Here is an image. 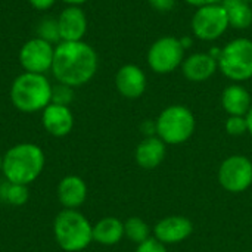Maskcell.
<instances>
[{"label":"cell","mask_w":252,"mask_h":252,"mask_svg":"<svg viewBox=\"0 0 252 252\" xmlns=\"http://www.w3.org/2000/svg\"><path fill=\"white\" fill-rule=\"evenodd\" d=\"M124 238V223L117 217H103L93 226V242L112 247Z\"/></svg>","instance_id":"cell-19"},{"label":"cell","mask_w":252,"mask_h":252,"mask_svg":"<svg viewBox=\"0 0 252 252\" xmlns=\"http://www.w3.org/2000/svg\"><path fill=\"white\" fill-rule=\"evenodd\" d=\"M221 105L223 109L229 115L245 117L252 106L250 92L241 84H230L223 90L221 94Z\"/></svg>","instance_id":"cell-18"},{"label":"cell","mask_w":252,"mask_h":252,"mask_svg":"<svg viewBox=\"0 0 252 252\" xmlns=\"http://www.w3.org/2000/svg\"><path fill=\"white\" fill-rule=\"evenodd\" d=\"M149 3L158 12H168L174 7L176 0H149Z\"/></svg>","instance_id":"cell-27"},{"label":"cell","mask_w":252,"mask_h":252,"mask_svg":"<svg viewBox=\"0 0 252 252\" xmlns=\"http://www.w3.org/2000/svg\"><path fill=\"white\" fill-rule=\"evenodd\" d=\"M56 244L66 252H80L93 242V226L78 210H62L53 221Z\"/></svg>","instance_id":"cell-4"},{"label":"cell","mask_w":252,"mask_h":252,"mask_svg":"<svg viewBox=\"0 0 252 252\" xmlns=\"http://www.w3.org/2000/svg\"><path fill=\"white\" fill-rule=\"evenodd\" d=\"M224 128L226 133L238 137V136H244L245 133H248V123L245 117H238V115H229V118L224 123Z\"/></svg>","instance_id":"cell-25"},{"label":"cell","mask_w":252,"mask_h":252,"mask_svg":"<svg viewBox=\"0 0 252 252\" xmlns=\"http://www.w3.org/2000/svg\"><path fill=\"white\" fill-rule=\"evenodd\" d=\"M180 43H182V46L186 50V49H189L192 46V38L190 37H183V38H180Z\"/></svg>","instance_id":"cell-33"},{"label":"cell","mask_w":252,"mask_h":252,"mask_svg":"<svg viewBox=\"0 0 252 252\" xmlns=\"http://www.w3.org/2000/svg\"><path fill=\"white\" fill-rule=\"evenodd\" d=\"M37 37L49 41L50 44L61 43V35H59V27H58V18L46 16L40 21L37 25Z\"/></svg>","instance_id":"cell-23"},{"label":"cell","mask_w":252,"mask_h":252,"mask_svg":"<svg viewBox=\"0 0 252 252\" xmlns=\"http://www.w3.org/2000/svg\"><path fill=\"white\" fill-rule=\"evenodd\" d=\"M28 1L37 10H47L55 4L56 0H28Z\"/></svg>","instance_id":"cell-28"},{"label":"cell","mask_w":252,"mask_h":252,"mask_svg":"<svg viewBox=\"0 0 252 252\" xmlns=\"http://www.w3.org/2000/svg\"><path fill=\"white\" fill-rule=\"evenodd\" d=\"M0 199H1V186H0Z\"/></svg>","instance_id":"cell-35"},{"label":"cell","mask_w":252,"mask_h":252,"mask_svg":"<svg viewBox=\"0 0 252 252\" xmlns=\"http://www.w3.org/2000/svg\"><path fill=\"white\" fill-rule=\"evenodd\" d=\"M28 198H30V192H28V186L25 185L6 182V185L1 188V199L12 207L25 205L28 202Z\"/></svg>","instance_id":"cell-22"},{"label":"cell","mask_w":252,"mask_h":252,"mask_svg":"<svg viewBox=\"0 0 252 252\" xmlns=\"http://www.w3.org/2000/svg\"><path fill=\"white\" fill-rule=\"evenodd\" d=\"M142 131H143L145 137L157 136V123L155 121H145L142 124Z\"/></svg>","instance_id":"cell-29"},{"label":"cell","mask_w":252,"mask_h":252,"mask_svg":"<svg viewBox=\"0 0 252 252\" xmlns=\"http://www.w3.org/2000/svg\"><path fill=\"white\" fill-rule=\"evenodd\" d=\"M186 3H189L190 6L202 7V6H210V4H220L223 3V0H186Z\"/></svg>","instance_id":"cell-30"},{"label":"cell","mask_w":252,"mask_h":252,"mask_svg":"<svg viewBox=\"0 0 252 252\" xmlns=\"http://www.w3.org/2000/svg\"><path fill=\"white\" fill-rule=\"evenodd\" d=\"M229 25L236 30H247L252 25L251 3L244 0H223Z\"/></svg>","instance_id":"cell-20"},{"label":"cell","mask_w":252,"mask_h":252,"mask_svg":"<svg viewBox=\"0 0 252 252\" xmlns=\"http://www.w3.org/2000/svg\"><path fill=\"white\" fill-rule=\"evenodd\" d=\"M244 1H248V3H252V0H244Z\"/></svg>","instance_id":"cell-36"},{"label":"cell","mask_w":252,"mask_h":252,"mask_svg":"<svg viewBox=\"0 0 252 252\" xmlns=\"http://www.w3.org/2000/svg\"><path fill=\"white\" fill-rule=\"evenodd\" d=\"M97 65V53L86 41H61L55 47L50 71L58 83L80 87L94 77Z\"/></svg>","instance_id":"cell-1"},{"label":"cell","mask_w":252,"mask_h":252,"mask_svg":"<svg viewBox=\"0 0 252 252\" xmlns=\"http://www.w3.org/2000/svg\"><path fill=\"white\" fill-rule=\"evenodd\" d=\"M193 233V223L183 216H170L159 220L154 227V238L164 245H176Z\"/></svg>","instance_id":"cell-11"},{"label":"cell","mask_w":252,"mask_h":252,"mask_svg":"<svg viewBox=\"0 0 252 252\" xmlns=\"http://www.w3.org/2000/svg\"><path fill=\"white\" fill-rule=\"evenodd\" d=\"M185 61V47L180 38L162 37L157 40L148 52V65L157 74H170Z\"/></svg>","instance_id":"cell-8"},{"label":"cell","mask_w":252,"mask_h":252,"mask_svg":"<svg viewBox=\"0 0 252 252\" xmlns=\"http://www.w3.org/2000/svg\"><path fill=\"white\" fill-rule=\"evenodd\" d=\"M219 69L232 81L241 83L252 78V40L235 38L223 49L217 61Z\"/></svg>","instance_id":"cell-6"},{"label":"cell","mask_w":252,"mask_h":252,"mask_svg":"<svg viewBox=\"0 0 252 252\" xmlns=\"http://www.w3.org/2000/svg\"><path fill=\"white\" fill-rule=\"evenodd\" d=\"M136 252H168L167 247L164 244H161L158 239L155 238H149L148 241L142 242L140 245H137Z\"/></svg>","instance_id":"cell-26"},{"label":"cell","mask_w":252,"mask_h":252,"mask_svg":"<svg viewBox=\"0 0 252 252\" xmlns=\"http://www.w3.org/2000/svg\"><path fill=\"white\" fill-rule=\"evenodd\" d=\"M61 41H81L87 31V16L80 6H68L58 16Z\"/></svg>","instance_id":"cell-12"},{"label":"cell","mask_w":252,"mask_h":252,"mask_svg":"<svg viewBox=\"0 0 252 252\" xmlns=\"http://www.w3.org/2000/svg\"><path fill=\"white\" fill-rule=\"evenodd\" d=\"M72 100H74V87H69L62 83L52 86V102L50 103L69 106V103Z\"/></svg>","instance_id":"cell-24"},{"label":"cell","mask_w":252,"mask_h":252,"mask_svg":"<svg viewBox=\"0 0 252 252\" xmlns=\"http://www.w3.org/2000/svg\"><path fill=\"white\" fill-rule=\"evenodd\" d=\"M219 182L230 193L245 192L252 185V161L245 155L226 158L219 168Z\"/></svg>","instance_id":"cell-9"},{"label":"cell","mask_w":252,"mask_h":252,"mask_svg":"<svg viewBox=\"0 0 252 252\" xmlns=\"http://www.w3.org/2000/svg\"><path fill=\"white\" fill-rule=\"evenodd\" d=\"M124 236L130 242L140 245L151 238V227L140 217H130L124 221Z\"/></svg>","instance_id":"cell-21"},{"label":"cell","mask_w":252,"mask_h":252,"mask_svg":"<svg viewBox=\"0 0 252 252\" xmlns=\"http://www.w3.org/2000/svg\"><path fill=\"white\" fill-rule=\"evenodd\" d=\"M1 165H3V155L0 154V171H1Z\"/></svg>","instance_id":"cell-34"},{"label":"cell","mask_w":252,"mask_h":252,"mask_svg":"<svg viewBox=\"0 0 252 252\" xmlns=\"http://www.w3.org/2000/svg\"><path fill=\"white\" fill-rule=\"evenodd\" d=\"M87 198V185L78 176H65L58 185V199L63 210H78Z\"/></svg>","instance_id":"cell-16"},{"label":"cell","mask_w":252,"mask_h":252,"mask_svg":"<svg viewBox=\"0 0 252 252\" xmlns=\"http://www.w3.org/2000/svg\"><path fill=\"white\" fill-rule=\"evenodd\" d=\"M55 56V46L49 41L34 37L24 43L19 50V63L25 72L46 74L52 69Z\"/></svg>","instance_id":"cell-10"},{"label":"cell","mask_w":252,"mask_h":252,"mask_svg":"<svg viewBox=\"0 0 252 252\" xmlns=\"http://www.w3.org/2000/svg\"><path fill=\"white\" fill-rule=\"evenodd\" d=\"M46 157L35 143H18L3 155L1 173L9 183L31 185L44 170Z\"/></svg>","instance_id":"cell-2"},{"label":"cell","mask_w":252,"mask_h":252,"mask_svg":"<svg viewBox=\"0 0 252 252\" xmlns=\"http://www.w3.org/2000/svg\"><path fill=\"white\" fill-rule=\"evenodd\" d=\"M157 136L165 145H180L188 142L196 127L193 112L183 105L167 106L157 118Z\"/></svg>","instance_id":"cell-5"},{"label":"cell","mask_w":252,"mask_h":252,"mask_svg":"<svg viewBox=\"0 0 252 252\" xmlns=\"http://www.w3.org/2000/svg\"><path fill=\"white\" fill-rule=\"evenodd\" d=\"M229 27L227 13L221 3L198 7L192 18V31L195 37L202 41L220 38Z\"/></svg>","instance_id":"cell-7"},{"label":"cell","mask_w":252,"mask_h":252,"mask_svg":"<svg viewBox=\"0 0 252 252\" xmlns=\"http://www.w3.org/2000/svg\"><path fill=\"white\" fill-rule=\"evenodd\" d=\"M115 86L121 96L127 99H137L146 90V86H148L146 74L137 65H133V63L123 65L117 71Z\"/></svg>","instance_id":"cell-13"},{"label":"cell","mask_w":252,"mask_h":252,"mask_svg":"<svg viewBox=\"0 0 252 252\" xmlns=\"http://www.w3.org/2000/svg\"><path fill=\"white\" fill-rule=\"evenodd\" d=\"M219 63L210 53H192L185 58L182 63V69L185 77L193 83H202L210 80L217 71Z\"/></svg>","instance_id":"cell-15"},{"label":"cell","mask_w":252,"mask_h":252,"mask_svg":"<svg viewBox=\"0 0 252 252\" xmlns=\"http://www.w3.org/2000/svg\"><path fill=\"white\" fill-rule=\"evenodd\" d=\"M167 154V145L158 137H145L136 148L134 158L139 167L143 170H154L164 161Z\"/></svg>","instance_id":"cell-17"},{"label":"cell","mask_w":252,"mask_h":252,"mask_svg":"<svg viewBox=\"0 0 252 252\" xmlns=\"http://www.w3.org/2000/svg\"><path fill=\"white\" fill-rule=\"evenodd\" d=\"M63 3H66L68 6H80V4H84L87 3L89 0H62Z\"/></svg>","instance_id":"cell-32"},{"label":"cell","mask_w":252,"mask_h":252,"mask_svg":"<svg viewBox=\"0 0 252 252\" xmlns=\"http://www.w3.org/2000/svg\"><path fill=\"white\" fill-rule=\"evenodd\" d=\"M41 124L53 137H65L74 127V115L69 106L49 103L41 111Z\"/></svg>","instance_id":"cell-14"},{"label":"cell","mask_w":252,"mask_h":252,"mask_svg":"<svg viewBox=\"0 0 252 252\" xmlns=\"http://www.w3.org/2000/svg\"><path fill=\"white\" fill-rule=\"evenodd\" d=\"M10 102L25 114L43 111L52 102V84L44 74L24 71L10 86Z\"/></svg>","instance_id":"cell-3"},{"label":"cell","mask_w":252,"mask_h":252,"mask_svg":"<svg viewBox=\"0 0 252 252\" xmlns=\"http://www.w3.org/2000/svg\"><path fill=\"white\" fill-rule=\"evenodd\" d=\"M245 118H247V123H248V133L252 136V106L250 108L248 114L245 115Z\"/></svg>","instance_id":"cell-31"}]
</instances>
